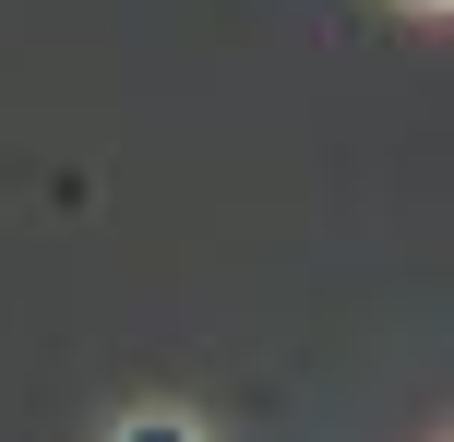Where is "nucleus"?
<instances>
[{"label":"nucleus","instance_id":"f03ea898","mask_svg":"<svg viewBox=\"0 0 454 442\" xmlns=\"http://www.w3.org/2000/svg\"><path fill=\"white\" fill-rule=\"evenodd\" d=\"M407 12H454V0H407Z\"/></svg>","mask_w":454,"mask_h":442},{"label":"nucleus","instance_id":"f257e3e1","mask_svg":"<svg viewBox=\"0 0 454 442\" xmlns=\"http://www.w3.org/2000/svg\"><path fill=\"white\" fill-rule=\"evenodd\" d=\"M120 442H204V407H132Z\"/></svg>","mask_w":454,"mask_h":442}]
</instances>
